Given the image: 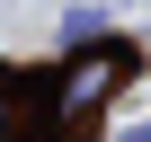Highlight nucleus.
Masks as SVG:
<instances>
[{
	"mask_svg": "<svg viewBox=\"0 0 151 142\" xmlns=\"http://www.w3.org/2000/svg\"><path fill=\"white\" fill-rule=\"evenodd\" d=\"M124 80H133V53H124V44H98V36H89V44H71V62L53 71V89H45V133L89 124Z\"/></svg>",
	"mask_w": 151,
	"mask_h": 142,
	"instance_id": "f257e3e1",
	"label": "nucleus"
},
{
	"mask_svg": "<svg viewBox=\"0 0 151 142\" xmlns=\"http://www.w3.org/2000/svg\"><path fill=\"white\" fill-rule=\"evenodd\" d=\"M0 142H18V98L0 89Z\"/></svg>",
	"mask_w": 151,
	"mask_h": 142,
	"instance_id": "f03ea898",
	"label": "nucleus"
}]
</instances>
